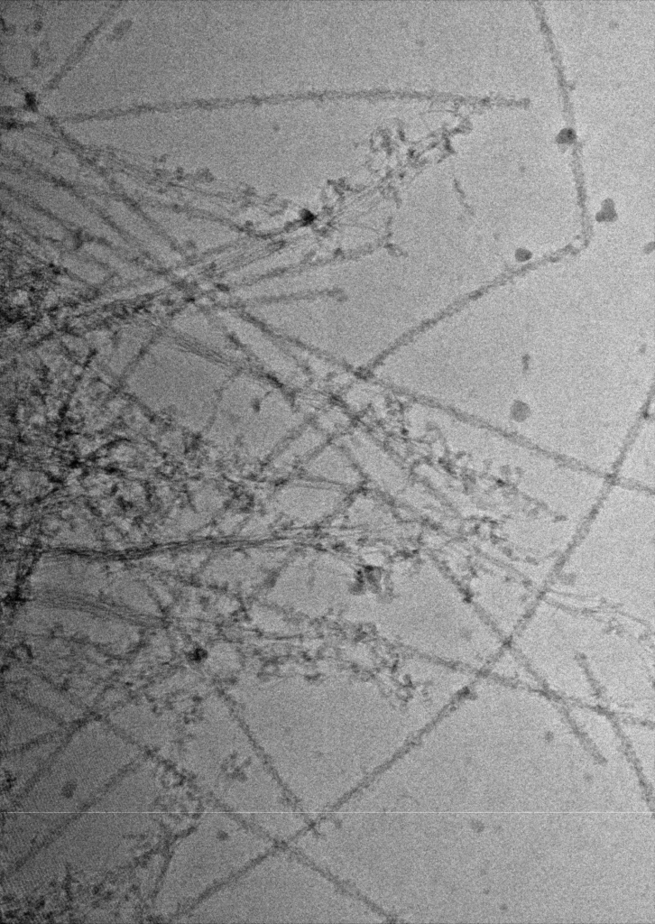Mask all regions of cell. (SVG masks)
Instances as JSON below:
<instances>
[{"label":"cell","mask_w":655,"mask_h":924,"mask_svg":"<svg viewBox=\"0 0 655 924\" xmlns=\"http://www.w3.org/2000/svg\"><path fill=\"white\" fill-rule=\"evenodd\" d=\"M355 901L291 847L276 845L211 892L199 915L221 923L346 922Z\"/></svg>","instance_id":"obj_1"}]
</instances>
